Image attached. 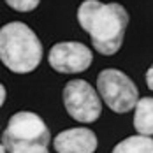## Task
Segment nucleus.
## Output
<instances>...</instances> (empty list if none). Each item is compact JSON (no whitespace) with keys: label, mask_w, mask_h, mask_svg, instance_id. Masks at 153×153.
<instances>
[{"label":"nucleus","mask_w":153,"mask_h":153,"mask_svg":"<svg viewBox=\"0 0 153 153\" xmlns=\"http://www.w3.org/2000/svg\"><path fill=\"white\" fill-rule=\"evenodd\" d=\"M77 21L92 37L100 55H114L122 48L128 14L120 4H102L99 0H85L77 9Z\"/></svg>","instance_id":"nucleus-1"},{"label":"nucleus","mask_w":153,"mask_h":153,"mask_svg":"<svg viewBox=\"0 0 153 153\" xmlns=\"http://www.w3.org/2000/svg\"><path fill=\"white\" fill-rule=\"evenodd\" d=\"M0 60L16 74L32 72L42 60V44L28 25L11 21L0 28Z\"/></svg>","instance_id":"nucleus-2"},{"label":"nucleus","mask_w":153,"mask_h":153,"mask_svg":"<svg viewBox=\"0 0 153 153\" xmlns=\"http://www.w3.org/2000/svg\"><path fill=\"white\" fill-rule=\"evenodd\" d=\"M51 141L49 130L42 118L30 111H19L11 116L7 128L2 134V144L7 152H13L19 146L30 144H42L48 146Z\"/></svg>","instance_id":"nucleus-3"},{"label":"nucleus","mask_w":153,"mask_h":153,"mask_svg":"<svg viewBox=\"0 0 153 153\" xmlns=\"http://www.w3.org/2000/svg\"><path fill=\"white\" fill-rule=\"evenodd\" d=\"M97 92L114 113H127L134 109L139 100L137 86L118 69H106L99 74Z\"/></svg>","instance_id":"nucleus-4"},{"label":"nucleus","mask_w":153,"mask_h":153,"mask_svg":"<svg viewBox=\"0 0 153 153\" xmlns=\"http://www.w3.org/2000/svg\"><path fill=\"white\" fill-rule=\"evenodd\" d=\"M63 106L67 113L79 123H92L102 113L99 93L95 92V88L90 83L83 79H74L65 85Z\"/></svg>","instance_id":"nucleus-5"},{"label":"nucleus","mask_w":153,"mask_h":153,"mask_svg":"<svg viewBox=\"0 0 153 153\" xmlns=\"http://www.w3.org/2000/svg\"><path fill=\"white\" fill-rule=\"evenodd\" d=\"M93 55L90 48L81 42H58L49 49L48 62L49 65L62 74H76L90 67Z\"/></svg>","instance_id":"nucleus-6"},{"label":"nucleus","mask_w":153,"mask_h":153,"mask_svg":"<svg viewBox=\"0 0 153 153\" xmlns=\"http://www.w3.org/2000/svg\"><path fill=\"white\" fill-rule=\"evenodd\" d=\"M53 146L56 153H95L97 136L93 130L85 127L69 128L53 139Z\"/></svg>","instance_id":"nucleus-7"},{"label":"nucleus","mask_w":153,"mask_h":153,"mask_svg":"<svg viewBox=\"0 0 153 153\" xmlns=\"http://www.w3.org/2000/svg\"><path fill=\"white\" fill-rule=\"evenodd\" d=\"M134 127L141 136H153V97L137 100L134 107Z\"/></svg>","instance_id":"nucleus-8"},{"label":"nucleus","mask_w":153,"mask_h":153,"mask_svg":"<svg viewBox=\"0 0 153 153\" xmlns=\"http://www.w3.org/2000/svg\"><path fill=\"white\" fill-rule=\"evenodd\" d=\"M113 153H153V139L150 136H130L114 146Z\"/></svg>","instance_id":"nucleus-9"},{"label":"nucleus","mask_w":153,"mask_h":153,"mask_svg":"<svg viewBox=\"0 0 153 153\" xmlns=\"http://www.w3.org/2000/svg\"><path fill=\"white\" fill-rule=\"evenodd\" d=\"M41 0H5V4L14 9V11H19V13H28V11H33L37 5H39Z\"/></svg>","instance_id":"nucleus-10"},{"label":"nucleus","mask_w":153,"mask_h":153,"mask_svg":"<svg viewBox=\"0 0 153 153\" xmlns=\"http://www.w3.org/2000/svg\"><path fill=\"white\" fill-rule=\"evenodd\" d=\"M9 153H49V152H48V146H42V144H30V146L14 148L13 152H9Z\"/></svg>","instance_id":"nucleus-11"},{"label":"nucleus","mask_w":153,"mask_h":153,"mask_svg":"<svg viewBox=\"0 0 153 153\" xmlns=\"http://www.w3.org/2000/svg\"><path fill=\"white\" fill-rule=\"evenodd\" d=\"M146 85H148L150 90H153V65L148 69V72H146Z\"/></svg>","instance_id":"nucleus-12"},{"label":"nucleus","mask_w":153,"mask_h":153,"mask_svg":"<svg viewBox=\"0 0 153 153\" xmlns=\"http://www.w3.org/2000/svg\"><path fill=\"white\" fill-rule=\"evenodd\" d=\"M4 100H5V88L2 86V83H0V107L4 104Z\"/></svg>","instance_id":"nucleus-13"},{"label":"nucleus","mask_w":153,"mask_h":153,"mask_svg":"<svg viewBox=\"0 0 153 153\" xmlns=\"http://www.w3.org/2000/svg\"><path fill=\"white\" fill-rule=\"evenodd\" d=\"M7 152V150H5V146H4V144H0V153H5Z\"/></svg>","instance_id":"nucleus-14"}]
</instances>
